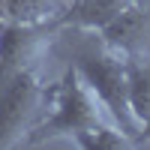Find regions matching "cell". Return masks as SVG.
<instances>
[{"instance_id":"obj_1","label":"cell","mask_w":150,"mask_h":150,"mask_svg":"<svg viewBox=\"0 0 150 150\" xmlns=\"http://www.w3.org/2000/svg\"><path fill=\"white\" fill-rule=\"evenodd\" d=\"M96 123H111L105 105L99 102V96L90 84L84 81V75L78 69H69L63 75V81L57 84V99H54V114L45 123H39L24 144H42L57 135H69L75 138L78 132L96 126Z\"/></svg>"},{"instance_id":"obj_2","label":"cell","mask_w":150,"mask_h":150,"mask_svg":"<svg viewBox=\"0 0 150 150\" xmlns=\"http://www.w3.org/2000/svg\"><path fill=\"white\" fill-rule=\"evenodd\" d=\"M75 69H78L84 75V81L96 90L99 102L105 105L111 123L126 132L129 138L135 141L141 132L138 120H135L132 108H129V81H126V57L111 51V48L105 45L102 51H81L78 60H75Z\"/></svg>"},{"instance_id":"obj_3","label":"cell","mask_w":150,"mask_h":150,"mask_svg":"<svg viewBox=\"0 0 150 150\" xmlns=\"http://www.w3.org/2000/svg\"><path fill=\"white\" fill-rule=\"evenodd\" d=\"M45 87L33 69L9 78L0 87V147H18L39 126Z\"/></svg>"},{"instance_id":"obj_4","label":"cell","mask_w":150,"mask_h":150,"mask_svg":"<svg viewBox=\"0 0 150 150\" xmlns=\"http://www.w3.org/2000/svg\"><path fill=\"white\" fill-rule=\"evenodd\" d=\"M51 27L42 21H9L0 18V87L9 78L33 69V63L51 42Z\"/></svg>"},{"instance_id":"obj_5","label":"cell","mask_w":150,"mask_h":150,"mask_svg":"<svg viewBox=\"0 0 150 150\" xmlns=\"http://www.w3.org/2000/svg\"><path fill=\"white\" fill-rule=\"evenodd\" d=\"M99 33H102V42L111 51H117L123 57H132V54H138V48L150 36V9L132 3L117 18H111Z\"/></svg>"},{"instance_id":"obj_6","label":"cell","mask_w":150,"mask_h":150,"mask_svg":"<svg viewBox=\"0 0 150 150\" xmlns=\"http://www.w3.org/2000/svg\"><path fill=\"white\" fill-rule=\"evenodd\" d=\"M132 3H138V0H75L66 9V15H60V24H75V27H84V30H102L111 18H117Z\"/></svg>"},{"instance_id":"obj_7","label":"cell","mask_w":150,"mask_h":150,"mask_svg":"<svg viewBox=\"0 0 150 150\" xmlns=\"http://www.w3.org/2000/svg\"><path fill=\"white\" fill-rule=\"evenodd\" d=\"M126 81H129V108L138 120L141 132H150V60L132 54L126 57Z\"/></svg>"},{"instance_id":"obj_8","label":"cell","mask_w":150,"mask_h":150,"mask_svg":"<svg viewBox=\"0 0 150 150\" xmlns=\"http://www.w3.org/2000/svg\"><path fill=\"white\" fill-rule=\"evenodd\" d=\"M72 141L78 147H84V150H120V147L132 144V138L126 132H120L114 123H96V126L78 132Z\"/></svg>"},{"instance_id":"obj_9","label":"cell","mask_w":150,"mask_h":150,"mask_svg":"<svg viewBox=\"0 0 150 150\" xmlns=\"http://www.w3.org/2000/svg\"><path fill=\"white\" fill-rule=\"evenodd\" d=\"M3 15L9 21H45L54 12L57 0H0Z\"/></svg>"}]
</instances>
